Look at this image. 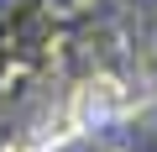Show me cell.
<instances>
[{"instance_id": "1", "label": "cell", "mask_w": 157, "mask_h": 152, "mask_svg": "<svg viewBox=\"0 0 157 152\" xmlns=\"http://www.w3.org/2000/svg\"><path fill=\"white\" fill-rule=\"evenodd\" d=\"M105 152H126V147H105Z\"/></svg>"}, {"instance_id": "2", "label": "cell", "mask_w": 157, "mask_h": 152, "mask_svg": "<svg viewBox=\"0 0 157 152\" xmlns=\"http://www.w3.org/2000/svg\"><path fill=\"white\" fill-rule=\"evenodd\" d=\"M11 152H26V147H11Z\"/></svg>"}]
</instances>
